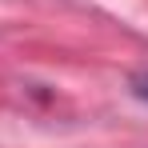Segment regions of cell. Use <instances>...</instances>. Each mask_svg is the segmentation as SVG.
Wrapping results in <instances>:
<instances>
[{"label": "cell", "instance_id": "6da1fadb", "mask_svg": "<svg viewBox=\"0 0 148 148\" xmlns=\"http://www.w3.org/2000/svg\"><path fill=\"white\" fill-rule=\"evenodd\" d=\"M128 88H132V96H136V100H148V68L132 76V80H128Z\"/></svg>", "mask_w": 148, "mask_h": 148}]
</instances>
